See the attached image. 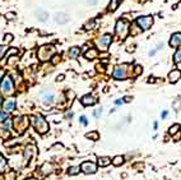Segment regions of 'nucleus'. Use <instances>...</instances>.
Instances as JSON below:
<instances>
[{
	"instance_id": "1",
	"label": "nucleus",
	"mask_w": 181,
	"mask_h": 180,
	"mask_svg": "<svg viewBox=\"0 0 181 180\" xmlns=\"http://www.w3.org/2000/svg\"><path fill=\"white\" fill-rule=\"evenodd\" d=\"M30 121H31L32 126L35 128V129L39 132L40 134H45L46 132L49 130V124H47V121L42 116H40V115L31 116L30 118Z\"/></svg>"
},
{
	"instance_id": "2",
	"label": "nucleus",
	"mask_w": 181,
	"mask_h": 180,
	"mask_svg": "<svg viewBox=\"0 0 181 180\" xmlns=\"http://www.w3.org/2000/svg\"><path fill=\"white\" fill-rule=\"evenodd\" d=\"M0 92H1L3 94H5V96L13 94V92H14V83H13V79L9 77V75L3 77L1 84H0Z\"/></svg>"
},
{
	"instance_id": "3",
	"label": "nucleus",
	"mask_w": 181,
	"mask_h": 180,
	"mask_svg": "<svg viewBox=\"0 0 181 180\" xmlns=\"http://www.w3.org/2000/svg\"><path fill=\"white\" fill-rule=\"evenodd\" d=\"M55 54V47L52 46V45H45V46H42L40 47V50H39V59L41 61H46V60H49L51 59V56Z\"/></svg>"
},
{
	"instance_id": "4",
	"label": "nucleus",
	"mask_w": 181,
	"mask_h": 180,
	"mask_svg": "<svg viewBox=\"0 0 181 180\" xmlns=\"http://www.w3.org/2000/svg\"><path fill=\"white\" fill-rule=\"evenodd\" d=\"M115 32L120 39H125L128 36V33H129V23L124 19L117 21L116 27H115Z\"/></svg>"
},
{
	"instance_id": "5",
	"label": "nucleus",
	"mask_w": 181,
	"mask_h": 180,
	"mask_svg": "<svg viewBox=\"0 0 181 180\" xmlns=\"http://www.w3.org/2000/svg\"><path fill=\"white\" fill-rule=\"evenodd\" d=\"M136 25L139 26V28L142 31H147L149 30L153 25V17L151 16H145V17H139L136 19Z\"/></svg>"
},
{
	"instance_id": "6",
	"label": "nucleus",
	"mask_w": 181,
	"mask_h": 180,
	"mask_svg": "<svg viewBox=\"0 0 181 180\" xmlns=\"http://www.w3.org/2000/svg\"><path fill=\"white\" fill-rule=\"evenodd\" d=\"M112 77L115 79H126L128 77V65H117L112 73Z\"/></svg>"
},
{
	"instance_id": "7",
	"label": "nucleus",
	"mask_w": 181,
	"mask_h": 180,
	"mask_svg": "<svg viewBox=\"0 0 181 180\" xmlns=\"http://www.w3.org/2000/svg\"><path fill=\"white\" fill-rule=\"evenodd\" d=\"M111 41H112L111 35H103V36H101V37L98 39V41H97L98 49L101 50V51H106V50L108 49V46H110Z\"/></svg>"
},
{
	"instance_id": "8",
	"label": "nucleus",
	"mask_w": 181,
	"mask_h": 180,
	"mask_svg": "<svg viewBox=\"0 0 181 180\" xmlns=\"http://www.w3.org/2000/svg\"><path fill=\"white\" fill-rule=\"evenodd\" d=\"M41 98H42V102H44L46 106L52 105V103H54V101H55L54 92L50 91V89H44V91L41 92Z\"/></svg>"
},
{
	"instance_id": "9",
	"label": "nucleus",
	"mask_w": 181,
	"mask_h": 180,
	"mask_svg": "<svg viewBox=\"0 0 181 180\" xmlns=\"http://www.w3.org/2000/svg\"><path fill=\"white\" fill-rule=\"evenodd\" d=\"M14 125H16V128H17V130L19 132V133H23V132L26 130V128H27V124H28V120H27V118H24V116H18V118H16V121L13 123Z\"/></svg>"
},
{
	"instance_id": "10",
	"label": "nucleus",
	"mask_w": 181,
	"mask_h": 180,
	"mask_svg": "<svg viewBox=\"0 0 181 180\" xmlns=\"http://www.w3.org/2000/svg\"><path fill=\"white\" fill-rule=\"evenodd\" d=\"M80 169H82V171L84 174H94V173L97 171V166L93 162H89V161H85V162H83L82 166H80Z\"/></svg>"
},
{
	"instance_id": "11",
	"label": "nucleus",
	"mask_w": 181,
	"mask_h": 180,
	"mask_svg": "<svg viewBox=\"0 0 181 180\" xmlns=\"http://www.w3.org/2000/svg\"><path fill=\"white\" fill-rule=\"evenodd\" d=\"M3 109H4V111H5V112L14 111V110H16V100H14L13 97L5 100V101H4V103H3Z\"/></svg>"
},
{
	"instance_id": "12",
	"label": "nucleus",
	"mask_w": 181,
	"mask_h": 180,
	"mask_svg": "<svg viewBox=\"0 0 181 180\" xmlns=\"http://www.w3.org/2000/svg\"><path fill=\"white\" fill-rule=\"evenodd\" d=\"M54 19L56 23H59V25H66V23L70 21V17L66 13H56Z\"/></svg>"
},
{
	"instance_id": "13",
	"label": "nucleus",
	"mask_w": 181,
	"mask_h": 180,
	"mask_svg": "<svg viewBox=\"0 0 181 180\" xmlns=\"http://www.w3.org/2000/svg\"><path fill=\"white\" fill-rule=\"evenodd\" d=\"M36 155V147L35 146H27L26 150H24V160L26 162H28L33 156Z\"/></svg>"
},
{
	"instance_id": "14",
	"label": "nucleus",
	"mask_w": 181,
	"mask_h": 180,
	"mask_svg": "<svg viewBox=\"0 0 181 180\" xmlns=\"http://www.w3.org/2000/svg\"><path fill=\"white\" fill-rule=\"evenodd\" d=\"M180 45H181V32H177V33H174L171 36L170 46L171 47H179Z\"/></svg>"
},
{
	"instance_id": "15",
	"label": "nucleus",
	"mask_w": 181,
	"mask_h": 180,
	"mask_svg": "<svg viewBox=\"0 0 181 180\" xmlns=\"http://www.w3.org/2000/svg\"><path fill=\"white\" fill-rule=\"evenodd\" d=\"M35 16H36V18L40 22H46L47 18H49V14H47V12H45L44 9H37L36 13H35Z\"/></svg>"
},
{
	"instance_id": "16",
	"label": "nucleus",
	"mask_w": 181,
	"mask_h": 180,
	"mask_svg": "<svg viewBox=\"0 0 181 180\" xmlns=\"http://www.w3.org/2000/svg\"><path fill=\"white\" fill-rule=\"evenodd\" d=\"M96 98H94L92 94H85V96L82 98V103L84 106H90V105H94L96 103Z\"/></svg>"
},
{
	"instance_id": "17",
	"label": "nucleus",
	"mask_w": 181,
	"mask_h": 180,
	"mask_svg": "<svg viewBox=\"0 0 181 180\" xmlns=\"http://www.w3.org/2000/svg\"><path fill=\"white\" fill-rule=\"evenodd\" d=\"M168 78H170V82H177L179 78H181V72L180 70H172L170 74H168Z\"/></svg>"
},
{
	"instance_id": "18",
	"label": "nucleus",
	"mask_w": 181,
	"mask_h": 180,
	"mask_svg": "<svg viewBox=\"0 0 181 180\" xmlns=\"http://www.w3.org/2000/svg\"><path fill=\"white\" fill-rule=\"evenodd\" d=\"M69 58L70 59H77L78 58V55L80 54V50H79V47H70V50H69Z\"/></svg>"
},
{
	"instance_id": "19",
	"label": "nucleus",
	"mask_w": 181,
	"mask_h": 180,
	"mask_svg": "<svg viewBox=\"0 0 181 180\" xmlns=\"http://www.w3.org/2000/svg\"><path fill=\"white\" fill-rule=\"evenodd\" d=\"M97 56H98V51H97L96 49H90L89 51H87V53H85V58L89 59V60L97 58Z\"/></svg>"
},
{
	"instance_id": "20",
	"label": "nucleus",
	"mask_w": 181,
	"mask_h": 180,
	"mask_svg": "<svg viewBox=\"0 0 181 180\" xmlns=\"http://www.w3.org/2000/svg\"><path fill=\"white\" fill-rule=\"evenodd\" d=\"M111 164V158L110 157H99L98 158V165L101 167H105V166H107V165H110Z\"/></svg>"
},
{
	"instance_id": "21",
	"label": "nucleus",
	"mask_w": 181,
	"mask_h": 180,
	"mask_svg": "<svg viewBox=\"0 0 181 180\" xmlns=\"http://www.w3.org/2000/svg\"><path fill=\"white\" fill-rule=\"evenodd\" d=\"M12 126H13V120L10 119V118H8V119L4 121V124H3V130L9 132L12 129Z\"/></svg>"
},
{
	"instance_id": "22",
	"label": "nucleus",
	"mask_w": 181,
	"mask_h": 180,
	"mask_svg": "<svg viewBox=\"0 0 181 180\" xmlns=\"http://www.w3.org/2000/svg\"><path fill=\"white\" fill-rule=\"evenodd\" d=\"M119 4H120V0H111V1H110V7H108V9H110L111 12L116 10L117 7H119Z\"/></svg>"
},
{
	"instance_id": "23",
	"label": "nucleus",
	"mask_w": 181,
	"mask_h": 180,
	"mask_svg": "<svg viewBox=\"0 0 181 180\" xmlns=\"http://www.w3.org/2000/svg\"><path fill=\"white\" fill-rule=\"evenodd\" d=\"M112 164L115 165V166H120V165L124 164V157L122 156H116V157L112 160Z\"/></svg>"
},
{
	"instance_id": "24",
	"label": "nucleus",
	"mask_w": 181,
	"mask_h": 180,
	"mask_svg": "<svg viewBox=\"0 0 181 180\" xmlns=\"http://www.w3.org/2000/svg\"><path fill=\"white\" fill-rule=\"evenodd\" d=\"M79 171H80V166H71L68 170V174L69 175H77Z\"/></svg>"
},
{
	"instance_id": "25",
	"label": "nucleus",
	"mask_w": 181,
	"mask_h": 180,
	"mask_svg": "<svg viewBox=\"0 0 181 180\" xmlns=\"http://www.w3.org/2000/svg\"><path fill=\"white\" fill-rule=\"evenodd\" d=\"M5 167H7V160L0 155V173H3L5 170Z\"/></svg>"
},
{
	"instance_id": "26",
	"label": "nucleus",
	"mask_w": 181,
	"mask_h": 180,
	"mask_svg": "<svg viewBox=\"0 0 181 180\" xmlns=\"http://www.w3.org/2000/svg\"><path fill=\"white\" fill-rule=\"evenodd\" d=\"M87 138H90L92 141H97L99 138V135L97 132H90V133H87Z\"/></svg>"
},
{
	"instance_id": "27",
	"label": "nucleus",
	"mask_w": 181,
	"mask_h": 180,
	"mask_svg": "<svg viewBox=\"0 0 181 180\" xmlns=\"http://www.w3.org/2000/svg\"><path fill=\"white\" fill-rule=\"evenodd\" d=\"M174 61L176 64H179L180 61H181V50H177L175 53V55H174Z\"/></svg>"
},
{
	"instance_id": "28",
	"label": "nucleus",
	"mask_w": 181,
	"mask_h": 180,
	"mask_svg": "<svg viewBox=\"0 0 181 180\" xmlns=\"http://www.w3.org/2000/svg\"><path fill=\"white\" fill-rule=\"evenodd\" d=\"M94 26H96V21L94 19H92V21H89V22H87L85 23V30H92V28H94Z\"/></svg>"
},
{
	"instance_id": "29",
	"label": "nucleus",
	"mask_w": 181,
	"mask_h": 180,
	"mask_svg": "<svg viewBox=\"0 0 181 180\" xmlns=\"http://www.w3.org/2000/svg\"><path fill=\"white\" fill-rule=\"evenodd\" d=\"M180 130V125L179 124H175L170 128V134H175V133H177V132Z\"/></svg>"
},
{
	"instance_id": "30",
	"label": "nucleus",
	"mask_w": 181,
	"mask_h": 180,
	"mask_svg": "<svg viewBox=\"0 0 181 180\" xmlns=\"http://www.w3.org/2000/svg\"><path fill=\"white\" fill-rule=\"evenodd\" d=\"M8 119V112H0V124H4V121Z\"/></svg>"
},
{
	"instance_id": "31",
	"label": "nucleus",
	"mask_w": 181,
	"mask_h": 180,
	"mask_svg": "<svg viewBox=\"0 0 181 180\" xmlns=\"http://www.w3.org/2000/svg\"><path fill=\"white\" fill-rule=\"evenodd\" d=\"M79 123H80V124H82V125H87V124H88L87 116H84V115L80 116V118H79Z\"/></svg>"
},
{
	"instance_id": "32",
	"label": "nucleus",
	"mask_w": 181,
	"mask_h": 180,
	"mask_svg": "<svg viewBox=\"0 0 181 180\" xmlns=\"http://www.w3.org/2000/svg\"><path fill=\"white\" fill-rule=\"evenodd\" d=\"M101 114H102V109H101V107L96 109V110L93 111V116H94V118H99V116H101Z\"/></svg>"
},
{
	"instance_id": "33",
	"label": "nucleus",
	"mask_w": 181,
	"mask_h": 180,
	"mask_svg": "<svg viewBox=\"0 0 181 180\" xmlns=\"http://www.w3.org/2000/svg\"><path fill=\"white\" fill-rule=\"evenodd\" d=\"M7 51V46H0V59L4 56V54H5Z\"/></svg>"
},
{
	"instance_id": "34",
	"label": "nucleus",
	"mask_w": 181,
	"mask_h": 180,
	"mask_svg": "<svg viewBox=\"0 0 181 180\" xmlns=\"http://www.w3.org/2000/svg\"><path fill=\"white\" fill-rule=\"evenodd\" d=\"M17 53H18V50H17V49H12L10 51H8V53H7V56L9 58V56H10V55H16Z\"/></svg>"
},
{
	"instance_id": "35",
	"label": "nucleus",
	"mask_w": 181,
	"mask_h": 180,
	"mask_svg": "<svg viewBox=\"0 0 181 180\" xmlns=\"http://www.w3.org/2000/svg\"><path fill=\"white\" fill-rule=\"evenodd\" d=\"M66 96H68L69 100H73V97L75 96V93L73 91H68V92H66Z\"/></svg>"
},
{
	"instance_id": "36",
	"label": "nucleus",
	"mask_w": 181,
	"mask_h": 180,
	"mask_svg": "<svg viewBox=\"0 0 181 180\" xmlns=\"http://www.w3.org/2000/svg\"><path fill=\"white\" fill-rule=\"evenodd\" d=\"M134 72H135V75H138V74H140V73L143 72V69H142V67H139V65H138V67H135Z\"/></svg>"
},
{
	"instance_id": "37",
	"label": "nucleus",
	"mask_w": 181,
	"mask_h": 180,
	"mask_svg": "<svg viewBox=\"0 0 181 180\" xmlns=\"http://www.w3.org/2000/svg\"><path fill=\"white\" fill-rule=\"evenodd\" d=\"M73 115H74V112H73V111H66L65 118H66V119H71V118H73Z\"/></svg>"
},
{
	"instance_id": "38",
	"label": "nucleus",
	"mask_w": 181,
	"mask_h": 180,
	"mask_svg": "<svg viewBox=\"0 0 181 180\" xmlns=\"http://www.w3.org/2000/svg\"><path fill=\"white\" fill-rule=\"evenodd\" d=\"M97 3H98V0H88V4H89V5H92V7L97 5Z\"/></svg>"
},
{
	"instance_id": "39",
	"label": "nucleus",
	"mask_w": 181,
	"mask_h": 180,
	"mask_svg": "<svg viewBox=\"0 0 181 180\" xmlns=\"http://www.w3.org/2000/svg\"><path fill=\"white\" fill-rule=\"evenodd\" d=\"M13 40V36L12 35H5V42H10Z\"/></svg>"
},
{
	"instance_id": "40",
	"label": "nucleus",
	"mask_w": 181,
	"mask_h": 180,
	"mask_svg": "<svg viewBox=\"0 0 181 180\" xmlns=\"http://www.w3.org/2000/svg\"><path fill=\"white\" fill-rule=\"evenodd\" d=\"M167 115H168V111H167V110H165V111H162V114H161V116H162V119H165V118H167Z\"/></svg>"
},
{
	"instance_id": "41",
	"label": "nucleus",
	"mask_w": 181,
	"mask_h": 180,
	"mask_svg": "<svg viewBox=\"0 0 181 180\" xmlns=\"http://www.w3.org/2000/svg\"><path fill=\"white\" fill-rule=\"evenodd\" d=\"M124 103V100H121V98H117V100H115V105H122Z\"/></svg>"
},
{
	"instance_id": "42",
	"label": "nucleus",
	"mask_w": 181,
	"mask_h": 180,
	"mask_svg": "<svg viewBox=\"0 0 181 180\" xmlns=\"http://www.w3.org/2000/svg\"><path fill=\"white\" fill-rule=\"evenodd\" d=\"M7 18H8V19H13V18H14V14H13V13H8V14H7Z\"/></svg>"
},
{
	"instance_id": "43",
	"label": "nucleus",
	"mask_w": 181,
	"mask_h": 180,
	"mask_svg": "<svg viewBox=\"0 0 181 180\" xmlns=\"http://www.w3.org/2000/svg\"><path fill=\"white\" fill-rule=\"evenodd\" d=\"M130 101H131V97H130V96L124 97V102H130Z\"/></svg>"
},
{
	"instance_id": "44",
	"label": "nucleus",
	"mask_w": 181,
	"mask_h": 180,
	"mask_svg": "<svg viewBox=\"0 0 181 180\" xmlns=\"http://www.w3.org/2000/svg\"><path fill=\"white\" fill-rule=\"evenodd\" d=\"M153 128H154V130L158 129V123H157V121H154V123H153Z\"/></svg>"
},
{
	"instance_id": "45",
	"label": "nucleus",
	"mask_w": 181,
	"mask_h": 180,
	"mask_svg": "<svg viewBox=\"0 0 181 180\" xmlns=\"http://www.w3.org/2000/svg\"><path fill=\"white\" fill-rule=\"evenodd\" d=\"M156 51H157V50H151V51H149V56H153V55L156 54Z\"/></svg>"
},
{
	"instance_id": "46",
	"label": "nucleus",
	"mask_w": 181,
	"mask_h": 180,
	"mask_svg": "<svg viewBox=\"0 0 181 180\" xmlns=\"http://www.w3.org/2000/svg\"><path fill=\"white\" fill-rule=\"evenodd\" d=\"M3 75H4V72H3V70H0V80L3 79Z\"/></svg>"
},
{
	"instance_id": "47",
	"label": "nucleus",
	"mask_w": 181,
	"mask_h": 180,
	"mask_svg": "<svg viewBox=\"0 0 181 180\" xmlns=\"http://www.w3.org/2000/svg\"><path fill=\"white\" fill-rule=\"evenodd\" d=\"M64 79V75H59L58 77V80H63Z\"/></svg>"
},
{
	"instance_id": "48",
	"label": "nucleus",
	"mask_w": 181,
	"mask_h": 180,
	"mask_svg": "<svg viewBox=\"0 0 181 180\" xmlns=\"http://www.w3.org/2000/svg\"><path fill=\"white\" fill-rule=\"evenodd\" d=\"M0 105H1V98H0Z\"/></svg>"
},
{
	"instance_id": "49",
	"label": "nucleus",
	"mask_w": 181,
	"mask_h": 180,
	"mask_svg": "<svg viewBox=\"0 0 181 180\" xmlns=\"http://www.w3.org/2000/svg\"><path fill=\"white\" fill-rule=\"evenodd\" d=\"M28 180H36V179H28Z\"/></svg>"
}]
</instances>
